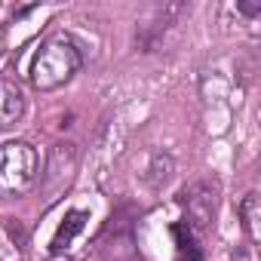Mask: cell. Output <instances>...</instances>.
Instances as JSON below:
<instances>
[{
    "label": "cell",
    "instance_id": "cell-8",
    "mask_svg": "<svg viewBox=\"0 0 261 261\" xmlns=\"http://www.w3.org/2000/svg\"><path fill=\"white\" fill-rule=\"evenodd\" d=\"M172 233H175V240H178V258H181V261H203V252L197 249V240H194V230H191V227L175 224Z\"/></svg>",
    "mask_w": 261,
    "mask_h": 261
},
{
    "label": "cell",
    "instance_id": "cell-4",
    "mask_svg": "<svg viewBox=\"0 0 261 261\" xmlns=\"http://www.w3.org/2000/svg\"><path fill=\"white\" fill-rule=\"evenodd\" d=\"M185 206H188V218L194 227H209L215 218V188L206 181H197L185 191Z\"/></svg>",
    "mask_w": 261,
    "mask_h": 261
},
{
    "label": "cell",
    "instance_id": "cell-5",
    "mask_svg": "<svg viewBox=\"0 0 261 261\" xmlns=\"http://www.w3.org/2000/svg\"><path fill=\"white\" fill-rule=\"evenodd\" d=\"M25 114V95L16 83L0 77V133L13 129Z\"/></svg>",
    "mask_w": 261,
    "mask_h": 261
},
{
    "label": "cell",
    "instance_id": "cell-3",
    "mask_svg": "<svg viewBox=\"0 0 261 261\" xmlns=\"http://www.w3.org/2000/svg\"><path fill=\"white\" fill-rule=\"evenodd\" d=\"M191 13V7L188 4H166V7H157L142 25H139V31H136V40H139V46L142 49H148V53H154V49H160L163 43H166V31L169 28H175L178 25V19H185Z\"/></svg>",
    "mask_w": 261,
    "mask_h": 261
},
{
    "label": "cell",
    "instance_id": "cell-6",
    "mask_svg": "<svg viewBox=\"0 0 261 261\" xmlns=\"http://www.w3.org/2000/svg\"><path fill=\"white\" fill-rule=\"evenodd\" d=\"M86 221H89V212H83V209H71V212H65V218H62V224H59V230H56V237H53V255H62L71 243H74V237L86 227Z\"/></svg>",
    "mask_w": 261,
    "mask_h": 261
},
{
    "label": "cell",
    "instance_id": "cell-2",
    "mask_svg": "<svg viewBox=\"0 0 261 261\" xmlns=\"http://www.w3.org/2000/svg\"><path fill=\"white\" fill-rule=\"evenodd\" d=\"M37 151L28 142L0 145V197H22L37 181Z\"/></svg>",
    "mask_w": 261,
    "mask_h": 261
},
{
    "label": "cell",
    "instance_id": "cell-9",
    "mask_svg": "<svg viewBox=\"0 0 261 261\" xmlns=\"http://www.w3.org/2000/svg\"><path fill=\"white\" fill-rule=\"evenodd\" d=\"M154 175H148V181L154 185V188H160V185H166L169 181V175H172V160L169 157H163V154H157L154 157V169H151Z\"/></svg>",
    "mask_w": 261,
    "mask_h": 261
},
{
    "label": "cell",
    "instance_id": "cell-1",
    "mask_svg": "<svg viewBox=\"0 0 261 261\" xmlns=\"http://www.w3.org/2000/svg\"><path fill=\"white\" fill-rule=\"evenodd\" d=\"M83 65L80 46L68 37V34H56L49 40L40 43V49L34 53L31 62V83L43 92L65 86Z\"/></svg>",
    "mask_w": 261,
    "mask_h": 261
},
{
    "label": "cell",
    "instance_id": "cell-7",
    "mask_svg": "<svg viewBox=\"0 0 261 261\" xmlns=\"http://www.w3.org/2000/svg\"><path fill=\"white\" fill-rule=\"evenodd\" d=\"M240 218H243V230L249 233L252 243L261 240V212H258V194L249 191L240 203Z\"/></svg>",
    "mask_w": 261,
    "mask_h": 261
},
{
    "label": "cell",
    "instance_id": "cell-10",
    "mask_svg": "<svg viewBox=\"0 0 261 261\" xmlns=\"http://www.w3.org/2000/svg\"><path fill=\"white\" fill-rule=\"evenodd\" d=\"M49 261H71V258H62V255H53Z\"/></svg>",
    "mask_w": 261,
    "mask_h": 261
}]
</instances>
